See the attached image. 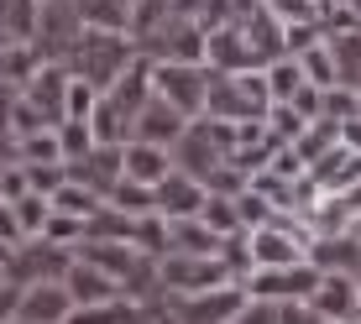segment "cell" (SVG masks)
<instances>
[{
    "label": "cell",
    "instance_id": "14",
    "mask_svg": "<svg viewBox=\"0 0 361 324\" xmlns=\"http://www.w3.org/2000/svg\"><path fill=\"white\" fill-rule=\"evenodd\" d=\"M152 194H157V215L163 220H194L204 209V189L194 178H183V173H168Z\"/></svg>",
    "mask_w": 361,
    "mask_h": 324
},
{
    "label": "cell",
    "instance_id": "3",
    "mask_svg": "<svg viewBox=\"0 0 361 324\" xmlns=\"http://www.w3.org/2000/svg\"><path fill=\"white\" fill-rule=\"evenodd\" d=\"M136 53H142L147 63H204V32H199V21L168 16L157 32H147L142 42H136Z\"/></svg>",
    "mask_w": 361,
    "mask_h": 324
},
{
    "label": "cell",
    "instance_id": "15",
    "mask_svg": "<svg viewBox=\"0 0 361 324\" xmlns=\"http://www.w3.org/2000/svg\"><path fill=\"white\" fill-rule=\"evenodd\" d=\"M84 32H121L131 37V0H73Z\"/></svg>",
    "mask_w": 361,
    "mask_h": 324
},
{
    "label": "cell",
    "instance_id": "16",
    "mask_svg": "<svg viewBox=\"0 0 361 324\" xmlns=\"http://www.w3.org/2000/svg\"><path fill=\"white\" fill-rule=\"evenodd\" d=\"M37 16H42V0H0V27L11 32V42H27L32 47Z\"/></svg>",
    "mask_w": 361,
    "mask_h": 324
},
{
    "label": "cell",
    "instance_id": "11",
    "mask_svg": "<svg viewBox=\"0 0 361 324\" xmlns=\"http://www.w3.org/2000/svg\"><path fill=\"white\" fill-rule=\"evenodd\" d=\"M204 68L209 73H246V68H257V58H252V47H246L241 27L204 32Z\"/></svg>",
    "mask_w": 361,
    "mask_h": 324
},
{
    "label": "cell",
    "instance_id": "6",
    "mask_svg": "<svg viewBox=\"0 0 361 324\" xmlns=\"http://www.w3.org/2000/svg\"><path fill=\"white\" fill-rule=\"evenodd\" d=\"M68 314H73V298L63 293V278H58V282H32V288H21L16 324H68Z\"/></svg>",
    "mask_w": 361,
    "mask_h": 324
},
{
    "label": "cell",
    "instance_id": "9",
    "mask_svg": "<svg viewBox=\"0 0 361 324\" xmlns=\"http://www.w3.org/2000/svg\"><path fill=\"white\" fill-rule=\"evenodd\" d=\"M241 37H246V47H252L257 68H267V63H278V58H288V53H283V21L272 16V11L262 6V0H257V6L246 11Z\"/></svg>",
    "mask_w": 361,
    "mask_h": 324
},
{
    "label": "cell",
    "instance_id": "10",
    "mask_svg": "<svg viewBox=\"0 0 361 324\" xmlns=\"http://www.w3.org/2000/svg\"><path fill=\"white\" fill-rule=\"evenodd\" d=\"M21 99L27 105H37L53 126H63V99H68V68L63 63H42L32 73V84L21 89Z\"/></svg>",
    "mask_w": 361,
    "mask_h": 324
},
{
    "label": "cell",
    "instance_id": "22",
    "mask_svg": "<svg viewBox=\"0 0 361 324\" xmlns=\"http://www.w3.org/2000/svg\"><path fill=\"white\" fill-rule=\"evenodd\" d=\"M6 47H16V42H11V32H6V27H0V53H6Z\"/></svg>",
    "mask_w": 361,
    "mask_h": 324
},
{
    "label": "cell",
    "instance_id": "1",
    "mask_svg": "<svg viewBox=\"0 0 361 324\" xmlns=\"http://www.w3.org/2000/svg\"><path fill=\"white\" fill-rule=\"evenodd\" d=\"M131 63H136V42L131 37H121V32H84L79 42H73L63 68H68V79L90 84L94 94H110Z\"/></svg>",
    "mask_w": 361,
    "mask_h": 324
},
{
    "label": "cell",
    "instance_id": "20",
    "mask_svg": "<svg viewBox=\"0 0 361 324\" xmlns=\"http://www.w3.org/2000/svg\"><path fill=\"white\" fill-rule=\"evenodd\" d=\"M262 6L283 21V27H298V21H319V6H314V0H262Z\"/></svg>",
    "mask_w": 361,
    "mask_h": 324
},
{
    "label": "cell",
    "instance_id": "13",
    "mask_svg": "<svg viewBox=\"0 0 361 324\" xmlns=\"http://www.w3.org/2000/svg\"><path fill=\"white\" fill-rule=\"evenodd\" d=\"M63 293L73 298V309H94V304H110V298H121V282L105 278L99 267H84V261H73L63 272Z\"/></svg>",
    "mask_w": 361,
    "mask_h": 324
},
{
    "label": "cell",
    "instance_id": "2",
    "mask_svg": "<svg viewBox=\"0 0 361 324\" xmlns=\"http://www.w3.org/2000/svg\"><path fill=\"white\" fill-rule=\"evenodd\" d=\"M204 89H209L204 63H152V94L168 99L183 120L204 116Z\"/></svg>",
    "mask_w": 361,
    "mask_h": 324
},
{
    "label": "cell",
    "instance_id": "7",
    "mask_svg": "<svg viewBox=\"0 0 361 324\" xmlns=\"http://www.w3.org/2000/svg\"><path fill=\"white\" fill-rule=\"evenodd\" d=\"M304 304L314 309L325 324H335V319H356V272H319L314 293H309Z\"/></svg>",
    "mask_w": 361,
    "mask_h": 324
},
{
    "label": "cell",
    "instance_id": "12",
    "mask_svg": "<svg viewBox=\"0 0 361 324\" xmlns=\"http://www.w3.org/2000/svg\"><path fill=\"white\" fill-rule=\"evenodd\" d=\"M121 173L126 183H142V189H157V183L173 173V157L163 147H147V142H126L121 147Z\"/></svg>",
    "mask_w": 361,
    "mask_h": 324
},
{
    "label": "cell",
    "instance_id": "23",
    "mask_svg": "<svg viewBox=\"0 0 361 324\" xmlns=\"http://www.w3.org/2000/svg\"><path fill=\"white\" fill-rule=\"evenodd\" d=\"M42 6H58V0H42Z\"/></svg>",
    "mask_w": 361,
    "mask_h": 324
},
{
    "label": "cell",
    "instance_id": "17",
    "mask_svg": "<svg viewBox=\"0 0 361 324\" xmlns=\"http://www.w3.org/2000/svg\"><path fill=\"white\" fill-rule=\"evenodd\" d=\"M262 79H267L272 105H288V99L304 89V68H298V58H278V63H267V68H262Z\"/></svg>",
    "mask_w": 361,
    "mask_h": 324
},
{
    "label": "cell",
    "instance_id": "5",
    "mask_svg": "<svg viewBox=\"0 0 361 324\" xmlns=\"http://www.w3.org/2000/svg\"><path fill=\"white\" fill-rule=\"evenodd\" d=\"M79 37H84V27H79V16H73V0H58V6H42V16H37L32 53L42 58V63H68Z\"/></svg>",
    "mask_w": 361,
    "mask_h": 324
},
{
    "label": "cell",
    "instance_id": "8",
    "mask_svg": "<svg viewBox=\"0 0 361 324\" xmlns=\"http://www.w3.org/2000/svg\"><path fill=\"white\" fill-rule=\"evenodd\" d=\"M189 131V120L178 116V110L168 105V99H147L142 105V116H136V126H131V142H147V147H163V152H173V142Z\"/></svg>",
    "mask_w": 361,
    "mask_h": 324
},
{
    "label": "cell",
    "instance_id": "18",
    "mask_svg": "<svg viewBox=\"0 0 361 324\" xmlns=\"http://www.w3.org/2000/svg\"><path fill=\"white\" fill-rule=\"evenodd\" d=\"M252 6H257V0H209V6L199 11V32H226V27H241Z\"/></svg>",
    "mask_w": 361,
    "mask_h": 324
},
{
    "label": "cell",
    "instance_id": "19",
    "mask_svg": "<svg viewBox=\"0 0 361 324\" xmlns=\"http://www.w3.org/2000/svg\"><path fill=\"white\" fill-rule=\"evenodd\" d=\"M361 116V89H345V84H335V89L319 94V120H356Z\"/></svg>",
    "mask_w": 361,
    "mask_h": 324
},
{
    "label": "cell",
    "instance_id": "21",
    "mask_svg": "<svg viewBox=\"0 0 361 324\" xmlns=\"http://www.w3.org/2000/svg\"><path fill=\"white\" fill-rule=\"evenodd\" d=\"M335 6H345V11H351V16L361 21V0H335Z\"/></svg>",
    "mask_w": 361,
    "mask_h": 324
},
{
    "label": "cell",
    "instance_id": "4",
    "mask_svg": "<svg viewBox=\"0 0 361 324\" xmlns=\"http://www.w3.org/2000/svg\"><path fill=\"white\" fill-rule=\"evenodd\" d=\"M246 304L252 298H246L241 282H226V288H209V293H183V298H173L168 324H231Z\"/></svg>",
    "mask_w": 361,
    "mask_h": 324
}]
</instances>
